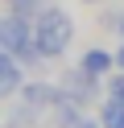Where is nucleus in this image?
I'll use <instances>...</instances> for the list:
<instances>
[{"instance_id":"nucleus-1","label":"nucleus","mask_w":124,"mask_h":128,"mask_svg":"<svg viewBox=\"0 0 124 128\" xmlns=\"http://www.w3.org/2000/svg\"><path fill=\"white\" fill-rule=\"evenodd\" d=\"M33 37H37L41 58H62L70 50V42H74V21L62 8H41L37 25H33Z\"/></svg>"},{"instance_id":"nucleus-2","label":"nucleus","mask_w":124,"mask_h":128,"mask_svg":"<svg viewBox=\"0 0 124 128\" xmlns=\"http://www.w3.org/2000/svg\"><path fill=\"white\" fill-rule=\"evenodd\" d=\"M0 46H4L17 62H37L41 58L37 37H33V25H29V17H21V12H8V17L0 21Z\"/></svg>"},{"instance_id":"nucleus-3","label":"nucleus","mask_w":124,"mask_h":128,"mask_svg":"<svg viewBox=\"0 0 124 128\" xmlns=\"http://www.w3.org/2000/svg\"><path fill=\"white\" fill-rule=\"evenodd\" d=\"M58 91L70 95L74 103H83V108H87V103L99 95V78L91 74V70H83V66H79V70H66V74H62V87H58Z\"/></svg>"},{"instance_id":"nucleus-4","label":"nucleus","mask_w":124,"mask_h":128,"mask_svg":"<svg viewBox=\"0 0 124 128\" xmlns=\"http://www.w3.org/2000/svg\"><path fill=\"white\" fill-rule=\"evenodd\" d=\"M50 124L54 128H79L83 124V103H74L70 95H58L50 103Z\"/></svg>"},{"instance_id":"nucleus-5","label":"nucleus","mask_w":124,"mask_h":128,"mask_svg":"<svg viewBox=\"0 0 124 128\" xmlns=\"http://www.w3.org/2000/svg\"><path fill=\"white\" fill-rule=\"evenodd\" d=\"M25 87V74H21V66H17V58L0 46V95H17Z\"/></svg>"},{"instance_id":"nucleus-6","label":"nucleus","mask_w":124,"mask_h":128,"mask_svg":"<svg viewBox=\"0 0 124 128\" xmlns=\"http://www.w3.org/2000/svg\"><path fill=\"white\" fill-rule=\"evenodd\" d=\"M58 95H62V91H58V87H46V83H25V87H21V99L33 103V108H41V112H46Z\"/></svg>"},{"instance_id":"nucleus-7","label":"nucleus","mask_w":124,"mask_h":128,"mask_svg":"<svg viewBox=\"0 0 124 128\" xmlns=\"http://www.w3.org/2000/svg\"><path fill=\"white\" fill-rule=\"evenodd\" d=\"M83 70H91L95 78H103V74H112V50H87L83 54V62H79Z\"/></svg>"},{"instance_id":"nucleus-8","label":"nucleus","mask_w":124,"mask_h":128,"mask_svg":"<svg viewBox=\"0 0 124 128\" xmlns=\"http://www.w3.org/2000/svg\"><path fill=\"white\" fill-rule=\"evenodd\" d=\"M99 124L103 128H124V99H107L99 108Z\"/></svg>"},{"instance_id":"nucleus-9","label":"nucleus","mask_w":124,"mask_h":128,"mask_svg":"<svg viewBox=\"0 0 124 128\" xmlns=\"http://www.w3.org/2000/svg\"><path fill=\"white\" fill-rule=\"evenodd\" d=\"M8 8L21 12V17H37V12L46 8V0H8Z\"/></svg>"},{"instance_id":"nucleus-10","label":"nucleus","mask_w":124,"mask_h":128,"mask_svg":"<svg viewBox=\"0 0 124 128\" xmlns=\"http://www.w3.org/2000/svg\"><path fill=\"white\" fill-rule=\"evenodd\" d=\"M107 87H112V99H124V74H116Z\"/></svg>"},{"instance_id":"nucleus-11","label":"nucleus","mask_w":124,"mask_h":128,"mask_svg":"<svg viewBox=\"0 0 124 128\" xmlns=\"http://www.w3.org/2000/svg\"><path fill=\"white\" fill-rule=\"evenodd\" d=\"M116 66L124 70V42H120V50H116Z\"/></svg>"},{"instance_id":"nucleus-12","label":"nucleus","mask_w":124,"mask_h":128,"mask_svg":"<svg viewBox=\"0 0 124 128\" xmlns=\"http://www.w3.org/2000/svg\"><path fill=\"white\" fill-rule=\"evenodd\" d=\"M79 128H103V124H91V120H83V124H79Z\"/></svg>"},{"instance_id":"nucleus-13","label":"nucleus","mask_w":124,"mask_h":128,"mask_svg":"<svg viewBox=\"0 0 124 128\" xmlns=\"http://www.w3.org/2000/svg\"><path fill=\"white\" fill-rule=\"evenodd\" d=\"M83 4H99V0H83Z\"/></svg>"}]
</instances>
